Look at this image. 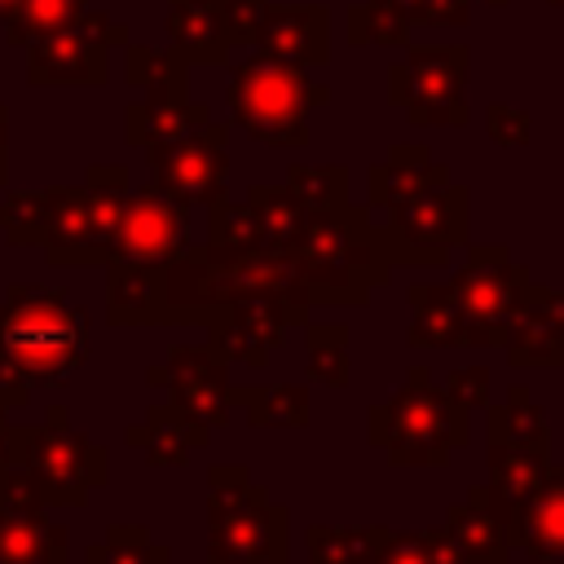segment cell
Instances as JSON below:
<instances>
[{"label": "cell", "mask_w": 564, "mask_h": 564, "mask_svg": "<svg viewBox=\"0 0 564 564\" xmlns=\"http://www.w3.org/2000/svg\"><path fill=\"white\" fill-rule=\"evenodd\" d=\"M291 256L304 269L308 304H366L370 286L392 278V260L383 247V229L370 225L366 207H330L308 212Z\"/></svg>", "instance_id": "6da1fadb"}, {"label": "cell", "mask_w": 564, "mask_h": 564, "mask_svg": "<svg viewBox=\"0 0 564 564\" xmlns=\"http://www.w3.org/2000/svg\"><path fill=\"white\" fill-rule=\"evenodd\" d=\"M88 357V313L70 304L66 286H9L0 300V366L31 388L66 379Z\"/></svg>", "instance_id": "7a4b0ae2"}, {"label": "cell", "mask_w": 564, "mask_h": 564, "mask_svg": "<svg viewBox=\"0 0 564 564\" xmlns=\"http://www.w3.org/2000/svg\"><path fill=\"white\" fill-rule=\"evenodd\" d=\"M467 410L432 383L427 366H410L405 383L366 410V436L392 467H445L458 445L471 441Z\"/></svg>", "instance_id": "3957f363"}, {"label": "cell", "mask_w": 564, "mask_h": 564, "mask_svg": "<svg viewBox=\"0 0 564 564\" xmlns=\"http://www.w3.org/2000/svg\"><path fill=\"white\" fill-rule=\"evenodd\" d=\"M207 564H286L291 516L242 463L207 471Z\"/></svg>", "instance_id": "277c9868"}, {"label": "cell", "mask_w": 564, "mask_h": 564, "mask_svg": "<svg viewBox=\"0 0 564 564\" xmlns=\"http://www.w3.org/2000/svg\"><path fill=\"white\" fill-rule=\"evenodd\" d=\"M225 101L234 123L273 150L308 145V110L330 101V88L308 79L304 66L273 62V57H247L229 70Z\"/></svg>", "instance_id": "5b68a950"}, {"label": "cell", "mask_w": 564, "mask_h": 564, "mask_svg": "<svg viewBox=\"0 0 564 564\" xmlns=\"http://www.w3.org/2000/svg\"><path fill=\"white\" fill-rule=\"evenodd\" d=\"M123 198H128L123 163H93L84 185H53L48 220H44V238H40L48 264H62V269L106 264Z\"/></svg>", "instance_id": "8992f818"}, {"label": "cell", "mask_w": 564, "mask_h": 564, "mask_svg": "<svg viewBox=\"0 0 564 564\" xmlns=\"http://www.w3.org/2000/svg\"><path fill=\"white\" fill-rule=\"evenodd\" d=\"M9 454H18L44 494V507H84L88 494H97L110 480L106 445L88 441L66 405H48L44 427H13Z\"/></svg>", "instance_id": "52a82bcc"}, {"label": "cell", "mask_w": 564, "mask_h": 564, "mask_svg": "<svg viewBox=\"0 0 564 564\" xmlns=\"http://www.w3.org/2000/svg\"><path fill=\"white\" fill-rule=\"evenodd\" d=\"M467 66L463 44H405V57L388 66V101L419 128H463L467 115Z\"/></svg>", "instance_id": "ba28073f"}, {"label": "cell", "mask_w": 564, "mask_h": 564, "mask_svg": "<svg viewBox=\"0 0 564 564\" xmlns=\"http://www.w3.org/2000/svg\"><path fill=\"white\" fill-rule=\"evenodd\" d=\"M529 286H533L529 269L511 264V256L498 242L471 247L467 264L449 282L463 326H467V348H502L511 322L520 317V308L529 300Z\"/></svg>", "instance_id": "9c48e42d"}, {"label": "cell", "mask_w": 564, "mask_h": 564, "mask_svg": "<svg viewBox=\"0 0 564 564\" xmlns=\"http://www.w3.org/2000/svg\"><path fill=\"white\" fill-rule=\"evenodd\" d=\"M467 189L445 181L388 207L383 247L392 264H445L449 247L467 242Z\"/></svg>", "instance_id": "30bf717a"}, {"label": "cell", "mask_w": 564, "mask_h": 564, "mask_svg": "<svg viewBox=\"0 0 564 564\" xmlns=\"http://www.w3.org/2000/svg\"><path fill=\"white\" fill-rule=\"evenodd\" d=\"M128 44V26L110 13H84L75 26L40 35L26 44V84H106L110 48Z\"/></svg>", "instance_id": "8fae6325"}, {"label": "cell", "mask_w": 564, "mask_h": 564, "mask_svg": "<svg viewBox=\"0 0 564 564\" xmlns=\"http://www.w3.org/2000/svg\"><path fill=\"white\" fill-rule=\"evenodd\" d=\"M229 123H207L198 132H185L176 141L145 145L150 176L163 194H172L185 207H207L225 194L229 181Z\"/></svg>", "instance_id": "7c38bea8"}, {"label": "cell", "mask_w": 564, "mask_h": 564, "mask_svg": "<svg viewBox=\"0 0 564 564\" xmlns=\"http://www.w3.org/2000/svg\"><path fill=\"white\" fill-rule=\"evenodd\" d=\"M308 322V304H291V300H269V295H247L234 300L225 308H216V317L207 322V348L229 366H251L264 370L273 361V352L282 348L291 326Z\"/></svg>", "instance_id": "4fadbf2b"}, {"label": "cell", "mask_w": 564, "mask_h": 564, "mask_svg": "<svg viewBox=\"0 0 564 564\" xmlns=\"http://www.w3.org/2000/svg\"><path fill=\"white\" fill-rule=\"evenodd\" d=\"M189 247V207L163 194L154 181L123 198L110 260H137V264H172Z\"/></svg>", "instance_id": "5bb4252c"}, {"label": "cell", "mask_w": 564, "mask_h": 564, "mask_svg": "<svg viewBox=\"0 0 564 564\" xmlns=\"http://www.w3.org/2000/svg\"><path fill=\"white\" fill-rule=\"evenodd\" d=\"M150 383H163L172 405L194 414L207 427H220L234 410V388H229V366L207 348V344H172L163 366L145 370Z\"/></svg>", "instance_id": "9a60e30c"}, {"label": "cell", "mask_w": 564, "mask_h": 564, "mask_svg": "<svg viewBox=\"0 0 564 564\" xmlns=\"http://www.w3.org/2000/svg\"><path fill=\"white\" fill-rule=\"evenodd\" d=\"M251 48L291 66H326L330 57V13L322 4H260L251 26Z\"/></svg>", "instance_id": "2e32d148"}, {"label": "cell", "mask_w": 564, "mask_h": 564, "mask_svg": "<svg viewBox=\"0 0 564 564\" xmlns=\"http://www.w3.org/2000/svg\"><path fill=\"white\" fill-rule=\"evenodd\" d=\"M546 467H551V449H542V445H489V480H485V498H489L494 516L507 524L511 546H516L520 511H524L529 494L542 485Z\"/></svg>", "instance_id": "e0dca14e"}, {"label": "cell", "mask_w": 564, "mask_h": 564, "mask_svg": "<svg viewBox=\"0 0 564 564\" xmlns=\"http://www.w3.org/2000/svg\"><path fill=\"white\" fill-rule=\"evenodd\" d=\"M212 123V110L203 101L185 97V79L181 84H159V88H141V101L128 106V145H154V141H176L185 132H198Z\"/></svg>", "instance_id": "ac0fdd59"}, {"label": "cell", "mask_w": 564, "mask_h": 564, "mask_svg": "<svg viewBox=\"0 0 564 564\" xmlns=\"http://www.w3.org/2000/svg\"><path fill=\"white\" fill-rule=\"evenodd\" d=\"M106 322L110 326H167L163 264L106 260Z\"/></svg>", "instance_id": "d6986e66"}, {"label": "cell", "mask_w": 564, "mask_h": 564, "mask_svg": "<svg viewBox=\"0 0 564 564\" xmlns=\"http://www.w3.org/2000/svg\"><path fill=\"white\" fill-rule=\"evenodd\" d=\"M560 326H564V291H542L529 286V300L520 308V317L511 322L502 352L511 366L520 370H546L560 366L555 348H560Z\"/></svg>", "instance_id": "ffe728a7"}, {"label": "cell", "mask_w": 564, "mask_h": 564, "mask_svg": "<svg viewBox=\"0 0 564 564\" xmlns=\"http://www.w3.org/2000/svg\"><path fill=\"white\" fill-rule=\"evenodd\" d=\"M167 48L185 66H220L238 48L216 0H172L167 4Z\"/></svg>", "instance_id": "44dd1931"}, {"label": "cell", "mask_w": 564, "mask_h": 564, "mask_svg": "<svg viewBox=\"0 0 564 564\" xmlns=\"http://www.w3.org/2000/svg\"><path fill=\"white\" fill-rule=\"evenodd\" d=\"M123 441L132 449H141L150 467H181V463H189L194 449H203L212 441V427L198 423L194 414H185L181 405L163 401V405H150L145 419L137 427H128Z\"/></svg>", "instance_id": "7402d4cb"}, {"label": "cell", "mask_w": 564, "mask_h": 564, "mask_svg": "<svg viewBox=\"0 0 564 564\" xmlns=\"http://www.w3.org/2000/svg\"><path fill=\"white\" fill-rule=\"evenodd\" d=\"M516 546L533 564H564V463L546 467L542 485L529 494L516 529Z\"/></svg>", "instance_id": "603a6c76"}, {"label": "cell", "mask_w": 564, "mask_h": 564, "mask_svg": "<svg viewBox=\"0 0 564 564\" xmlns=\"http://www.w3.org/2000/svg\"><path fill=\"white\" fill-rule=\"evenodd\" d=\"M0 564H70L66 529L44 507H0Z\"/></svg>", "instance_id": "cb8c5ba5"}, {"label": "cell", "mask_w": 564, "mask_h": 564, "mask_svg": "<svg viewBox=\"0 0 564 564\" xmlns=\"http://www.w3.org/2000/svg\"><path fill=\"white\" fill-rule=\"evenodd\" d=\"M445 181H449V167L436 163L427 145H392L388 159L370 167L366 194H370V207L388 212L401 198H410L419 189H432V185H445Z\"/></svg>", "instance_id": "d4e9b609"}, {"label": "cell", "mask_w": 564, "mask_h": 564, "mask_svg": "<svg viewBox=\"0 0 564 564\" xmlns=\"http://www.w3.org/2000/svg\"><path fill=\"white\" fill-rule=\"evenodd\" d=\"M445 533L467 551L471 564H507L511 560V533L494 516L485 485H471L467 498L445 511Z\"/></svg>", "instance_id": "484cf974"}, {"label": "cell", "mask_w": 564, "mask_h": 564, "mask_svg": "<svg viewBox=\"0 0 564 564\" xmlns=\"http://www.w3.org/2000/svg\"><path fill=\"white\" fill-rule=\"evenodd\" d=\"M410 348H467V326L449 282L441 286H410Z\"/></svg>", "instance_id": "4316f807"}, {"label": "cell", "mask_w": 564, "mask_h": 564, "mask_svg": "<svg viewBox=\"0 0 564 564\" xmlns=\"http://www.w3.org/2000/svg\"><path fill=\"white\" fill-rule=\"evenodd\" d=\"M485 436H489V445H542V449H551L546 410L529 397L524 383H511V392L498 405H489Z\"/></svg>", "instance_id": "83f0119b"}, {"label": "cell", "mask_w": 564, "mask_h": 564, "mask_svg": "<svg viewBox=\"0 0 564 564\" xmlns=\"http://www.w3.org/2000/svg\"><path fill=\"white\" fill-rule=\"evenodd\" d=\"M392 529L383 524H313L308 529V564H375Z\"/></svg>", "instance_id": "f1b7e54d"}, {"label": "cell", "mask_w": 564, "mask_h": 564, "mask_svg": "<svg viewBox=\"0 0 564 564\" xmlns=\"http://www.w3.org/2000/svg\"><path fill=\"white\" fill-rule=\"evenodd\" d=\"M256 247H264V234H260V216L247 198L229 203L220 194L216 203H207V242H203V251L212 260H229V256H242V251H256Z\"/></svg>", "instance_id": "f546056e"}, {"label": "cell", "mask_w": 564, "mask_h": 564, "mask_svg": "<svg viewBox=\"0 0 564 564\" xmlns=\"http://www.w3.org/2000/svg\"><path fill=\"white\" fill-rule=\"evenodd\" d=\"M234 405H242L251 427H304L308 423V388L300 383L234 388Z\"/></svg>", "instance_id": "4dcf8cb0"}, {"label": "cell", "mask_w": 564, "mask_h": 564, "mask_svg": "<svg viewBox=\"0 0 564 564\" xmlns=\"http://www.w3.org/2000/svg\"><path fill=\"white\" fill-rule=\"evenodd\" d=\"M84 18V0H18L4 18V40L13 48H26L40 35L66 31Z\"/></svg>", "instance_id": "1f68e13d"}, {"label": "cell", "mask_w": 564, "mask_h": 564, "mask_svg": "<svg viewBox=\"0 0 564 564\" xmlns=\"http://www.w3.org/2000/svg\"><path fill=\"white\" fill-rule=\"evenodd\" d=\"M247 203H251L256 216H260L264 247H286V251H291V242H295V234H300L308 207H304L286 185H251V189H247Z\"/></svg>", "instance_id": "d6a6232c"}, {"label": "cell", "mask_w": 564, "mask_h": 564, "mask_svg": "<svg viewBox=\"0 0 564 564\" xmlns=\"http://www.w3.org/2000/svg\"><path fill=\"white\" fill-rule=\"evenodd\" d=\"M308 339V379L322 388L348 383V322H304Z\"/></svg>", "instance_id": "836d02e7"}, {"label": "cell", "mask_w": 564, "mask_h": 564, "mask_svg": "<svg viewBox=\"0 0 564 564\" xmlns=\"http://www.w3.org/2000/svg\"><path fill=\"white\" fill-rule=\"evenodd\" d=\"M84 564H172V551L154 542L145 524H110V533L88 546Z\"/></svg>", "instance_id": "e575fe53"}, {"label": "cell", "mask_w": 564, "mask_h": 564, "mask_svg": "<svg viewBox=\"0 0 564 564\" xmlns=\"http://www.w3.org/2000/svg\"><path fill=\"white\" fill-rule=\"evenodd\" d=\"M286 189L308 212H330L348 203V167L344 163H295L286 172Z\"/></svg>", "instance_id": "d590c367"}, {"label": "cell", "mask_w": 564, "mask_h": 564, "mask_svg": "<svg viewBox=\"0 0 564 564\" xmlns=\"http://www.w3.org/2000/svg\"><path fill=\"white\" fill-rule=\"evenodd\" d=\"M410 40V18L379 4V0H366V4H352L348 9V44H383V48H405Z\"/></svg>", "instance_id": "8d00e7d4"}, {"label": "cell", "mask_w": 564, "mask_h": 564, "mask_svg": "<svg viewBox=\"0 0 564 564\" xmlns=\"http://www.w3.org/2000/svg\"><path fill=\"white\" fill-rule=\"evenodd\" d=\"M44 220H48V189H22V194L0 198V229L13 247L40 242Z\"/></svg>", "instance_id": "74e56055"}, {"label": "cell", "mask_w": 564, "mask_h": 564, "mask_svg": "<svg viewBox=\"0 0 564 564\" xmlns=\"http://www.w3.org/2000/svg\"><path fill=\"white\" fill-rule=\"evenodd\" d=\"M185 62L172 53V48H145V44H132L128 48V84L132 88H159V84H181L185 79Z\"/></svg>", "instance_id": "f35d334b"}, {"label": "cell", "mask_w": 564, "mask_h": 564, "mask_svg": "<svg viewBox=\"0 0 564 564\" xmlns=\"http://www.w3.org/2000/svg\"><path fill=\"white\" fill-rule=\"evenodd\" d=\"M485 132H489L494 145H529L533 119H529V110H520V106L494 101V106L485 110Z\"/></svg>", "instance_id": "ab89813d"}, {"label": "cell", "mask_w": 564, "mask_h": 564, "mask_svg": "<svg viewBox=\"0 0 564 564\" xmlns=\"http://www.w3.org/2000/svg\"><path fill=\"white\" fill-rule=\"evenodd\" d=\"M445 392H449V401H458L471 414L476 405H489V370L485 366H458L445 375Z\"/></svg>", "instance_id": "60d3db41"}, {"label": "cell", "mask_w": 564, "mask_h": 564, "mask_svg": "<svg viewBox=\"0 0 564 564\" xmlns=\"http://www.w3.org/2000/svg\"><path fill=\"white\" fill-rule=\"evenodd\" d=\"M375 564H432L427 533H388Z\"/></svg>", "instance_id": "b9f144b4"}, {"label": "cell", "mask_w": 564, "mask_h": 564, "mask_svg": "<svg viewBox=\"0 0 564 564\" xmlns=\"http://www.w3.org/2000/svg\"><path fill=\"white\" fill-rule=\"evenodd\" d=\"M471 13V0H419L414 4V22L423 26H463Z\"/></svg>", "instance_id": "7bdbcfd3"}, {"label": "cell", "mask_w": 564, "mask_h": 564, "mask_svg": "<svg viewBox=\"0 0 564 564\" xmlns=\"http://www.w3.org/2000/svg\"><path fill=\"white\" fill-rule=\"evenodd\" d=\"M427 546H432V564H471L467 551L445 529H427Z\"/></svg>", "instance_id": "ee69618b"}, {"label": "cell", "mask_w": 564, "mask_h": 564, "mask_svg": "<svg viewBox=\"0 0 564 564\" xmlns=\"http://www.w3.org/2000/svg\"><path fill=\"white\" fill-rule=\"evenodd\" d=\"M4 145H9V110L0 106V189H4V176H9V163H4Z\"/></svg>", "instance_id": "f6af8a7d"}, {"label": "cell", "mask_w": 564, "mask_h": 564, "mask_svg": "<svg viewBox=\"0 0 564 564\" xmlns=\"http://www.w3.org/2000/svg\"><path fill=\"white\" fill-rule=\"evenodd\" d=\"M9 432H13V423H9V410L0 405V458L9 454Z\"/></svg>", "instance_id": "bcb514c9"}, {"label": "cell", "mask_w": 564, "mask_h": 564, "mask_svg": "<svg viewBox=\"0 0 564 564\" xmlns=\"http://www.w3.org/2000/svg\"><path fill=\"white\" fill-rule=\"evenodd\" d=\"M379 4H388V9L405 13V18H410V26H414V4H419V0H379Z\"/></svg>", "instance_id": "7dc6e473"}, {"label": "cell", "mask_w": 564, "mask_h": 564, "mask_svg": "<svg viewBox=\"0 0 564 564\" xmlns=\"http://www.w3.org/2000/svg\"><path fill=\"white\" fill-rule=\"evenodd\" d=\"M13 4H18V0H0V22L9 18V9H13Z\"/></svg>", "instance_id": "c3c4849f"}, {"label": "cell", "mask_w": 564, "mask_h": 564, "mask_svg": "<svg viewBox=\"0 0 564 564\" xmlns=\"http://www.w3.org/2000/svg\"><path fill=\"white\" fill-rule=\"evenodd\" d=\"M555 357H560V366H564V326H560V348H555Z\"/></svg>", "instance_id": "681fc988"}, {"label": "cell", "mask_w": 564, "mask_h": 564, "mask_svg": "<svg viewBox=\"0 0 564 564\" xmlns=\"http://www.w3.org/2000/svg\"><path fill=\"white\" fill-rule=\"evenodd\" d=\"M551 4H560V9H564V0H551Z\"/></svg>", "instance_id": "f907efd6"}]
</instances>
